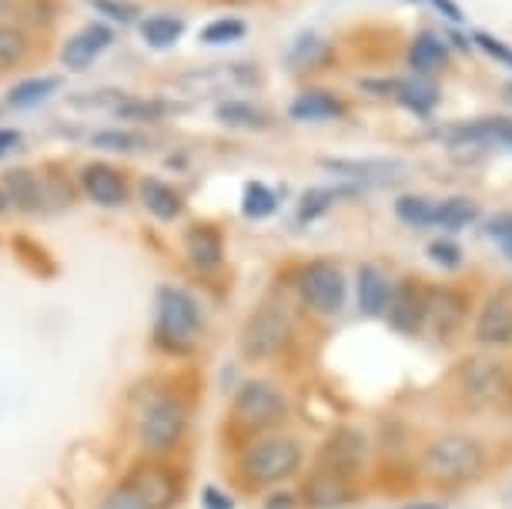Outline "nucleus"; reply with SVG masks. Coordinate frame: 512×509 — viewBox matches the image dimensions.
<instances>
[{"mask_svg":"<svg viewBox=\"0 0 512 509\" xmlns=\"http://www.w3.org/2000/svg\"><path fill=\"white\" fill-rule=\"evenodd\" d=\"M201 339V305L185 288H161L158 319H154V342L164 352L185 355Z\"/></svg>","mask_w":512,"mask_h":509,"instance_id":"f257e3e1","label":"nucleus"},{"mask_svg":"<svg viewBox=\"0 0 512 509\" xmlns=\"http://www.w3.org/2000/svg\"><path fill=\"white\" fill-rule=\"evenodd\" d=\"M425 476L436 479V483L456 486V483H469L482 473L486 466V449H482L479 439L472 436H442L429 446L425 453Z\"/></svg>","mask_w":512,"mask_h":509,"instance_id":"f03ea898","label":"nucleus"},{"mask_svg":"<svg viewBox=\"0 0 512 509\" xmlns=\"http://www.w3.org/2000/svg\"><path fill=\"white\" fill-rule=\"evenodd\" d=\"M298 466H302V446L295 439L285 436H272L255 443L241 459V469H245L248 483L255 486H275L282 479L295 476Z\"/></svg>","mask_w":512,"mask_h":509,"instance_id":"7ed1b4c3","label":"nucleus"},{"mask_svg":"<svg viewBox=\"0 0 512 509\" xmlns=\"http://www.w3.org/2000/svg\"><path fill=\"white\" fill-rule=\"evenodd\" d=\"M188 429V409L175 396H161L144 409L141 419V446L148 453H168L185 439Z\"/></svg>","mask_w":512,"mask_h":509,"instance_id":"20e7f679","label":"nucleus"},{"mask_svg":"<svg viewBox=\"0 0 512 509\" xmlns=\"http://www.w3.org/2000/svg\"><path fill=\"white\" fill-rule=\"evenodd\" d=\"M288 335H292V315L285 305L268 302L241 329V352L245 359H268V355L282 352Z\"/></svg>","mask_w":512,"mask_h":509,"instance_id":"39448f33","label":"nucleus"},{"mask_svg":"<svg viewBox=\"0 0 512 509\" xmlns=\"http://www.w3.org/2000/svg\"><path fill=\"white\" fill-rule=\"evenodd\" d=\"M285 412H288V402L272 382H245V386L238 389L235 402H231V419H235L241 429H255V432L282 422Z\"/></svg>","mask_w":512,"mask_h":509,"instance_id":"423d86ee","label":"nucleus"},{"mask_svg":"<svg viewBox=\"0 0 512 509\" xmlns=\"http://www.w3.org/2000/svg\"><path fill=\"white\" fill-rule=\"evenodd\" d=\"M298 288H302V299L308 309H315L318 315H335L342 312L345 305V275L342 268L332 262H312L302 268V278H298Z\"/></svg>","mask_w":512,"mask_h":509,"instance_id":"0eeeda50","label":"nucleus"},{"mask_svg":"<svg viewBox=\"0 0 512 509\" xmlns=\"http://www.w3.org/2000/svg\"><path fill=\"white\" fill-rule=\"evenodd\" d=\"M459 382H462V396L476 409L502 406V399L509 392V372L496 359H469L459 372Z\"/></svg>","mask_w":512,"mask_h":509,"instance_id":"6e6552de","label":"nucleus"},{"mask_svg":"<svg viewBox=\"0 0 512 509\" xmlns=\"http://www.w3.org/2000/svg\"><path fill=\"white\" fill-rule=\"evenodd\" d=\"M462 322H466V299L456 288H429L425 292V329H432L439 339H449L462 329Z\"/></svg>","mask_w":512,"mask_h":509,"instance_id":"1a4fd4ad","label":"nucleus"},{"mask_svg":"<svg viewBox=\"0 0 512 509\" xmlns=\"http://www.w3.org/2000/svg\"><path fill=\"white\" fill-rule=\"evenodd\" d=\"M476 339L482 345H509L512 342V288H499L489 295L476 319Z\"/></svg>","mask_w":512,"mask_h":509,"instance_id":"9d476101","label":"nucleus"},{"mask_svg":"<svg viewBox=\"0 0 512 509\" xmlns=\"http://www.w3.org/2000/svg\"><path fill=\"white\" fill-rule=\"evenodd\" d=\"M111 41H114L111 27L88 24L84 31H77L74 37H67V44L61 47V64L71 67V71H84V67L94 64L104 51H108Z\"/></svg>","mask_w":512,"mask_h":509,"instance_id":"9b49d317","label":"nucleus"},{"mask_svg":"<svg viewBox=\"0 0 512 509\" xmlns=\"http://www.w3.org/2000/svg\"><path fill=\"white\" fill-rule=\"evenodd\" d=\"M81 188L94 205L101 208H121L128 201V181L118 168L111 165H88L81 171Z\"/></svg>","mask_w":512,"mask_h":509,"instance_id":"f8f14e48","label":"nucleus"},{"mask_svg":"<svg viewBox=\"0 0 512 509\" xmlns=\"http://www.w3.org/2000/svg\"><path fill=\"white\" fill-rule=\"evenodd\" d=\"M385 315H389L392 329L399 332H419L422 319H425V292L419 285L402 282L389 292V305H385Z\"/></svg>","mask_w":512,"mask_h":509,"instance_id":"ddd939ff","label":"nucleus"},{"mask_svg":"<svg viewBox=\"0 0 512 509\" xmlns=\"http://www.w3.org/2000/svg\"><path fill=\"white\" fill-rule=\"evenodd\" d=\"M258 81V71L248 64H218L211 71H198V74H188L181 78L178 84L195 94H208V91H218V88H241V84H255Z\"/></svg>","mask_w":512,"mask_h":509,"instance_id":"4468645a","label":"nucleus"},{"mask_svg":"<svg viewBox=\"0 0 512 509\" xmlns=\"http://www.w3.org/2000/svg\"><path fill=\"white\" fill-rule=\"evenodd\" d=\"M322 168L325 171H335L342 178H352V181H395L399 178L402 165L399 161H389V158H322Z\"/></svg>","mask_w":512,"mask_h":509,"instance_id":"2eb2a0df","label":"nucleus"},{"mask_svg":"<svg viewBox=\"0 0 512 509\" xmlns=\"http://www.w3.org/2000/svg\"><path fill=\"white\" fill-rule=\"evenodd\" d=\"M4 195L14 208L21 211H41L47 208V191H44V178L34 175L27 168H14L4 175Z\"/></svg>","mask_w":512,"mask_h":509,"instance_id":"dca6fc26","label":"nucleus"},{"mask_svg":"<svg viewBox=\"0 0 512 509\" xmlns=\"http://www.w3.org/2000/svg\"><path fill=\"white\" fill-rule=\"evenodd\" d=\"M185 252L191 262L208 272V268H218L221 258H225V238L215 225H195L185 235Z\"/></svg>","mask_w":512,"mask_h":509,"instance_id":"f3484780","label":"nucleus"},{"mask_svg":"<svg viewBox=\"0 0 512 509\" xmlns=\"http://www.w3.org/2000/svg\"><path fill=\"white\" fill-rule=\"evenodd\" d=\"M349 496H352L349 479H345L342 469H332V466L318 469V473L312 476V483L305 486V499L312 506H338Z\"/></svg>","mask_w":512,"mask_h":509,"instance_id":"a211bd4d","label":"nucleus"},{"mask_svg":"<svg viewBox=\"0 0 512 509\" xmlns=\"http://www.w3.org/2000/svg\"><path fill=\"white\" fill-rule=\"evenodd\" d=\"M141 201H144V208L158 218V222H175V218L181 215V208H185V201H181L178 191L171 185H164V181H158V178H148L141 185Z\"/></svg>","mask_w":512,"mask_h":509,"instance_id":"6ab92c4d","label":"nucleus"},{"mask_svg":"<svg viewBox=\"0 0 512 509\" xmlns=\"http://www.w3.org/2000/svg\"><path fill=\"white\" fill-rule=\"evenodd\" d=\"M389 278H385L375 265H362L359 268V309L365 315H385V305H389Z\"/></svg>","mask_w":512,"mask_h":509,"instance_id":"aec40b11","label":"nucleus"},{"mask_svg":"<svg viewBox=\"0 0 512 509\" xmlns=\"http://www.w3.org/2000/svg\"><path fill=\"white\" fill-rule=\"evenodd\" d=\"M452 144H506L512 148V121L509 118H492V121H479L469 124V128L452 131Z\"/></svg>","mask_w":512,"mask_h":509,"instance_id":"412c9836","label":"nucleus"},{"mask_svg":"<svg viewBox=\"0 0 512 509\" xmlns=\"http://www.w3.org/2000/svg\"><path fill=\"white\" fill-rule=\"evenodd\" d=\"M409 64H412L415 74H439V71H446L449 51L439 37L422 34V37H415L412 47H409Z\"/></svg>","mask_w":512,"mask_h":509,"instance_id":"4be33fe9","label":"nucleus"},{"mask_svg":"<svg viewBox=\"0 0 512 509\" xmlns=\"http://www.w3.org/2000/svg\"><path fill=\"white\" fill-rule=\"evenodd\" d=\"M342 111H345V104L328 91H305V94H298V101L292 104L295 121H325V118H338Z\"/></svg>","mask_w":512,"mask_h":509,"instance_id":"5701e85b","label":"nucleus"},{"mask_svg":"<svg viewBox=\"0 0 512 509\" xmlns=\"http://www.w3.org/2000/svg\"><path fill=\"white\" fill-rule=\"evenodd\" d=\"M31 54V41L17 24H0V74L21 67Z\"/></svg>","mask_w":512,"mask_h":509,"instance_id":"b1692460","label":"nucleus"},{"mask_svg":"<svg viewBox=\"0 0 512 509\" xmlns=\"http://www.w3.org/2000/svg\"><path fill=\"white\" fill-rule=\"evenodd\" d=\"M389 98H399L405 108L425 114L439 101V94H436V84H429L425 78H415V81H392Z\"/></svg>","mask_w":512,"mask_h":509,"instance_id":"393cba45","label":"nucleus"},{"mask_svg":"<svg viewBox=\"0 0 512 509\" xmlns=\"http://www.w3.org/2000/svg\"><path fill=\"white\" fill-rule=\"evenodd\" d=\"M54 91H61V78H27L21 84H14L11 94H7V104H14V108H34V104H41L51 98Z\"/></svg>","mask_w":512,"mask_h":509,"instance_id":"a878e982","label":"nucleus"},{"mask_svg":"<svg viewBox=\"0 0 512 509\" xmlns=\"http://www.w3.org/2000/svg\"><path fill=\"white\" fill-rule=\"evenodd\" d=\"M181 34H185V21L181 17H168V14H158V17H148V21L141 24V37L148 47H171L181 41Z\"/></svg>","mask_w":512,"mask_h":509,"instance_id":"bb28decb","label":"nucleus"},{"mask_svg":"<svg viewBox=\"0 0 512 509\" xmlns=\"http://www.w3.org/2000/svg\"><path fill=\"white\" fill-rule=\"evenodd\" d=\"M479 218V208L472 198H449L442 201V205L436 208V218H432V225L439 228H449V232H459V228L472 225Z\"/></svg>","mask_w":512,"mask_h":509,"instance_id":"cd10ccee","label":"nucleus"},{"mask_svg":"<svg viewBox=\"0 0 512 509\" xmlns=\"http://www.w3.org/2000/svg\"><path fill=\"white\" fill-rule=\"evenodd\" d=\"M218 121L228 124V128H265L268 114L251 108L245 101H225V104H218Z\"/></svg>","mask_w":512,"mask_h":509,"instance_id":"c85d7f7f","label":"nucleus"},{"mask_svg":"<svg viewBox=\"0 0 512 509\" xmlns=\"http://www.w3.org/2000/svg\"><path fill=\"white\" fill-rule=\"evenodd\" d=\"M175 108L164 101H141V98H124L118 108H114V114L124 121H138V124H151V121H161L164 114H171Z\"/></svg>","mask_w":512,"mask_h":509,"instance_id":"c756f323","label":"nucleus"},{"mask_svg":"<svg viewBox=\"0 0 512 509\" xmlns=\"http://www.w3.org/2000/svg\"><path fill=\"white\" fill-rule=\"evenodd\" d=\"M278 208V198L272 188H265L262 181H251L245 185V198H241V211H245L248 218H255V222H262V218L275 215Z\"/></svg>","mask_w":512,"mask_h":509,"instance_id":"7c9ffc66","label":"nucleus"},{"mask_svg":"<svg viewBox=\"0 0 512 509\" xmlns=\"http://www.w3.org/2000/svg\"><path fill=\"white\" fill-rule=\"evenodd\" d=\"M395 215H399L405 225L425 228V225H432V218H436V205L422 195H405L395 201Z\"/></svg>","mask_w":512,"mask_h":509,"instance_id":"2f4dec72","label":"nucleus"},{"mask_svg":"<svg viewBox=\"0 0 512 509\" xmlns=\"http://www.w3.org/2000/svg\"><path fill=\"white\" fill-rule=\"evenodd\" d=\"M98 509H151V506H148V499L141 496V489L134 486L128 476H124L121 483L101 499Z\"/></svg>","mask_w":512,"mask_h":509,"instance_id":"473e14b6","label":"nucleus"},{"mask_svg":"<svg viewBox=\"0 0 512 509\" xmlns=\"http://www.w3.org/2000/svg\"><path fill=\"white\" fill-rule=\"evenodd\" d=\"M94 148H104V151H118V155H131V151H144L148 141L141 134H131V131H98L91 138Z\"/></svg>","mask_w":512,"mask_h":509,"instance_id":"72a5a7b5","label":"nucleus"},{"mask_svg":"<svg viewBox=\"0 0 512 509\" xmlns=\"http://www.w3.org/2000/svg\"><path fill=\"white\" fill-rule=\"evenodd\" d=\"M338 198H342V191H338V188H315V191H305L302 205H298V222H312V218H318L322 211L332 208Z\"/></svg>","mask_w":512,"mask_h":509,"instance_id":"f704fd0d","label":"nucleus"},{"mask_svg":"<svg viewBox=\"0 0 512 509\" xmlns=\"http://www.w3.org/2000/svg\"><path fill=\"white\" fill-rule=\"evenodd\" d=\"M245 37V24L235 21V17H221V21H211L205 31H201V41L205 44H231Z\"/></svg>","mask_w":512,"mask_h":509,"instance_id":"c9c22d12","label":"nucleus"},{"mask_svg":"<svg viewBox=\"0 0 512 509\" xmlns=\"http://www.w3.org/2000/svg\"><path fill=\"white\" fill-rule=\"evenodd\" d=\"M325 57H328V47L318 41V37H302V41L295 44V51H292V57H288V61H292L298 71H302V67L322 64Z\"/></svg>","mask_w":512,"mask_h":509,"instance_id":"e433bc0d","label":"nucleus"},{"mask_svg":"<svg viewBox=\"0 0 512 509\" xmlns=\"http://www.w3.org/2000/svg\"><path fill=\"white\" fill-rule=\"evenodd\" d=\"M98 14L111 17V21H121V24H134L141 14L138 4H128V0H88Z\"/></svg>","mask_w":512,"mask_h":509,"instance_id":"4c0bfd02","label":"nucleus"},{"mask_svg":"<svg viewBox=\"0 0 512 509\" xmlns=\"http://www.w3.org/2000/svg\"><path fill=\"white\" fill-rule=\"evenodd\" d=\"M429 258L442 268H456L462 262V252H459V245H452V242H432Z\"/></svg>","mask_w":512,"mask_h":509,"instance_id":"58836bf2","label":"nucleus"},{"mask_svg":"<svg viewBox=\"0 0 512 509\" xmlns=\"http://www.w3.org/2000/svg\"><path fill=\"white\" fill-rule=\"evenodd\" d=\"M489 235L496 238L502 248H506V255H512V218L509 215L496 218V222L489 225Z\"/></svg>","mask_w":512,"mask_h":509,"instance_id":"ea45409f","label":"nucleus"},{"mask_svg":"<svg viewBox=\"0 0 512 509\" xmlns=\"http://www.w3.org/2000/svg\"><path fill=\"white\" fill-rule=\"evenodd\" d=\"M201 503H205V509H235L231 496L221 493L218 486H205V493H201Z\"/></svg>","mask_w":512,"mask_h":509,"instance_id":"a19ab883","label":"nucleus"},{"mask_svg":"<svg viewBox=\"0 0 512 509\" xmlns=\"http://www.w3.org/2000/svg\"><path fill=\"white\" fill-rule=\"evenodd\" d=\"M476 41H479V47H486L492 57H499V61H506L512 67V51L506 44H499L496 37H489V34H476Z\"/></svg>","mask_w":512,"mask_h":509,"instance_id":"79ce46f5","label":"nucleus"},{"mask_svg":"<svg viewBox=\"0 0 512 509\" xmlns=\"http://www.w3.org/2000/svg\"><path fill=\"white\" fill-rule=\"evenodd\" d=\"M17 141H21V134L11 131V128H0V155H7Z\"/></svg>","mask_w":512,"mask_h":509,"instance_id":"37998d69","label":"nucleus"},{"mask_svg":"<svg viewBox=\"0 0 512 509\" xmlns=\"http://www.w3.org/2000/svg\"><path fill=\"white\" fill-rule=\"evenodd\" d=\"M432 4H436L439 11H446V17H452V21H462V11L452 4V0H432Z\"/></svg>","mask_w":512,"mask_h":509,"instance_id":"c03bdc74","label":"nucleus"},{"mask_svg":"<svg viewBox=\"0 0 512 509\" xmlns=\"http://www.w3.org/2000/svg\"><path fill=\"white\" fill-rule=\"evenodd\" d=\"M268 509H292V499H272Z\"/></svg>","mask_w":512,"mask_h":509,"instance_id":"a18cd8bd","label":"nucleus"},{"mask_svg":"<svg viewBox=\"0 0 512 509\" xmlns=\"http://www.w3.org/2000/svg\"><path fill=\"white\" fill-rule=\"evenodd\" d=\"M11 208V201H7V195H4V188H0V215H4V211Z\"/></svg>","mask_w":512,"mask_h":509,"instance_id":"49530a36","label":"nucleus"},{"mask_svg":"<svg viewBox=\"0 0 512 509\" xmlns=\"http://www.w3.org/2000/svg\"><path fill=\"white\" fill-rule=\"evenodd\" d=\"M14 7V0H0V14H7Z\"/></svg>","mask_w":512,"mask_h":509,"instance_id":"de8ad7c7","label":"nucleus"},{"mask_svg":"<svg viewBox=\"0 0 512 509\" xmlns=\"http://www.w3.org/2000/svg\"><path fill=\"white\" fill-rule=\"evenodd\" d=\"M409 509H439V506H409Z\"/></svg>","mask_w":512,"mask_h":509,"instance_id":"09e8293b","label":"nucleus"},{"mask_svg":"<svg viewBox=\"0 0 512 509\" xmlns=\"http://www.w3.org/2000/svg\"><path fill=\"white\" fill-rule=\"evenodd\" d=\"M238 4H248V0H238Z\"/></svg>","mask_w":512,"mask_h":509,"instance_id":"8fccbe9b","label":"nucleus"}]
</instances>
